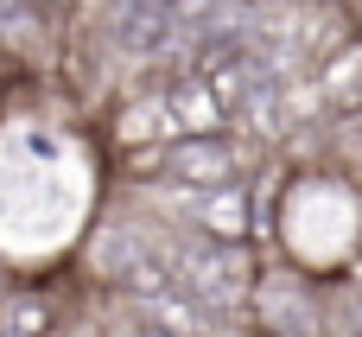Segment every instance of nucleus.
I'll list each match as a JSON object with an SVG mask.
<instances>
[{"mask_svg":"<svg viewBox=\"0 0 362 337\" xmlns=\"http://www.w3.org/2000/svg\"><path fill=\"white\" fill-rule=\"evenodd\" d=\"M0 337H51V299L45 293H6L0 299Z\"/></svg>","mask_w":362,"mask_h":337,"instance_id":"7ed1b4c3","label":"nucleus"},{"mask_svg":"<svg viewBox=\"0 0 362 337\" xmlns=\"http://www.w3.org/2000/svg\"><path fill=\"white\" fill-rule=\"evenodd\" d=\"M140 172H159L165 185H191V191H216L235 185V147L210 127V134H172L153 153H134Z\"/></svg>","mask_w":362,"mask_h":337,"instance_id":"f257e3e1","label":"nucleus"},{"mask_svg":"<svg viewBox=\"0 0 362 337\" xmlns=\"http://www.w3.org/2000/svg\"><path fill=\"white\" fill-rule=\"evenodd\" d=\"M191 217H197V229H204L210 242H242V236H248V191H242V185L197 191Z\"/></svg>","mask_w":362,"mask_h":337,"instance_id":"f03ea898","label":"nucleus"},{"mask_svg":"<svg viewBox=\"0 0 362 337\" xmlns=\"http://www.w3.org/2000/svg\"><path fill=\"white\" fill-rule=\"evenodd\" d=\"M140 337H165V331H140Z\"/></svg>","mask_w":362,"mask_h":337,"instance_id":"20e7f679","label":"nucleus"}]
</instances>
